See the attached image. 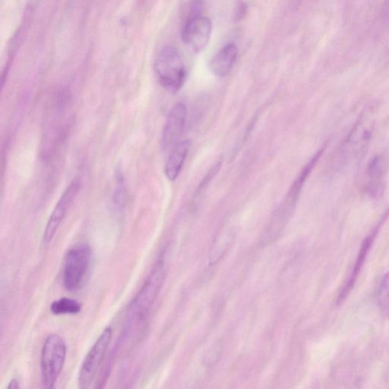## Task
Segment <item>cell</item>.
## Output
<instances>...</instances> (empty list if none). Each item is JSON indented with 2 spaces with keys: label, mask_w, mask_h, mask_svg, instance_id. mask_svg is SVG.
I'll return each mask as SVG.
<instances>
[{
  "label": "cell",
  "mask_w": 389,
  "mask_h": 389,
  "mask_svg": "<svg viewBox=\"0 0 389 389\" xmlns=\"http://www.w3.org/2000/svg\"><path fill=\"white\" fill-rule=\"evenodd\" d=\"M324 150L325 147H323V149L314 154V156L303 168L291 185V189L287 192L283 203L279 206L274 215H272L267 227L264 229L262 235V239L266 244H272L282 236L287 224H289L293 214L303 186H305L307 178L312 172L318 160L321 158Z\"/></svg>",
  "instance_id": "6da1fadb"
},
{
  "label": "cell",
  "mask_w": 389,
  "mask_h": 389,
  "mask_svg": "<svg viewBox=\"0 0 389 389\" xmlns=\"http://www.w3.org/2000/svg\"><path fill=\"white\" fill-rule=\"evenodd\" d=\"M168 266L165 253H163L150 274L139 290L134 300H132L129 309L130 320L143 322L149 316L151 309L162 289L167 275Z\"/></svg>",
  "instance_id": "7a4b0ae2"
},
{
  "label": "cell",
  "mask_w": 389,
  "mask_h": 389,
  "mask_svg": "<svg viewBox=\"0 0 389 389\" xmlns=\"http://www.w3.org/2000/svg\"><path fill=\"white\" fill-rule=\"evenodd\" d=\"M67 347L63 338L50 334L44 340L41 352L42 383L45 388H53L64 368Z\"/></svg>",
  "instance_id": "3957f363"
},
{
  "label": "cell",
  "mask_w": 389,
  "mask_h": 389,
  "mask_svg": "<svg viewBox=\"0 0 389 389\" xmlns=\"http://www.w3.org/2000/svg\"><path fill=\"white\" fill-rule=\"evenodd\" d=\"M154 71L162 87L169 92L180 91L186 81V71L180 52L174 46L163 48L154 62Z\"/></svg>",
  "instance_id": "277c9868"
},
{
  "label": "cell",
  "mask_w": 389,
  "mask_h": 389,
  "mask_svg": "<svg viewBox=\"0 0 389 389\" xmlns=\"http://www.w3.org/2000/svg\"><path fill=\"white\" fill-rule=\"evenodd\" d=\"M91 250L87 244H78L68 251L64 261L63 282L69 291L80 289L91 266Z\"/></svg>",
  "instance_id": "5b68a950"
},
{
  "label": "cell",
  "mask_w": 389,
  "mask_h": 389,
  "mask_svg": "<svg viewBox=\"0 0 389 389\" xmlns=\"http://www.w3.org/2000/svg\"><path fill=\"white\" fill-rule=\"evenodd\" d=\"M113 337L111 326H107L90 348L84 358L78 378V383L81 389L89 388L94 382L98 371L102 364L109 345Z\"/></svg>",
  "instance_id": "8992f818"
},
{
  "label": "cell",
  "mask_w": 389,
  "mask_h": 389,
  "mask_svg": "<svg viewBox=\"0 0 389 389\" xmlns=\"http://www.w3.org/2000/svg\"><path fill=\"white\" fill-rule=\"evenodd\" d=\"M374 127L375 122L369 116L358 120L341 147V157L349 160L361 156L371 141Z\"/></svg>",
  "instance_id": "52a82bcc"
},
{
  "label": "cell",
  "mask_w": 389,
  "mask_h": 389,
  "mask_svg": "<svg viewBox=\"0 0 389 389\" xmlns=\"http://www.w3.org/2000/svg\"><path fill=\"white\" fill-rule=\"evenodd\" d=\"M82 188V183L80 179L74 180L69 184L60 199L55 208L49 217L43 235V242L44 244H50L62 223L65 219L69 209L71 208L75 201L78 194L80 193Z\"/></svg>",
  "instance_id": "ba28073f"
},
{
  "label": "cell",
  "mask_w": 389,
  "mask_h": 389,
  "mask_svg": "<svg viewBox=\"0 0 389 389\" xmlns=\"http://www.w3.org/2000/svg\"><path fill=\"white\" fill-rule=\"evenodd\" d=\"M212 32L211 20L201 15H194L186 19L182 28L183 43L194 53L206 48Z\"/></svg>",
  "instance_id": "9c48e42d"
},
{
  "label": "cell",
  "mask_w": 389,
  "mask_h": 389,
  "mask_svg": "<svg viewBox=\"0 0 389 389\" xmlns=\"http://www.w3.org/2000/svg\"><path fill=\"white\" fill-rule=\"evenodd\" d=\"M188 107L183 102L177 103L170 111L161 136L162 149L170 152L179 143L186 127Z\"/></svg>",
  "instance_id": "30bf717a"
},
{
  "label": "cell",
  "mask_w": 389,
  "mask_h": 389,
  "mask_svg": "<svg viewBox=\"0 0 389 389\" xmlns=\"http://www.w3.org/2000/svg\"><path fill=\"white\" fill-rule=\"evenodd\" d=\"M388 168V161L382 154L375 155L368 162L365 170L363 186L370 197L378 199L383 196Z\"/></svg>",
  "instance_id": "8fae6325"
},
{
  "label": "cell",
  "mask_w": 389,
  "mask_h": 389,
  "mask_svg": "<svg viewBox=\"0 0 389 389\" xmlns=\"http://www.w3.org/2000/svg\"><path fill=\"white\" fill-rule=\"evenodd\" d=\"M388 215V211L383 215L382 219H381L376 228L373 229L370 232V235L364 239L360 248V252L359 253H358L357 258L356 260L352 271L351 272V274H350L348 278L346 280L345 284L343 285V287H342V289L338 296L336 301L338 305H341V303L345 300L349 293H351L352 290L354 289V287L356 282L358 275H359L361 273V271L364 266L365 261L368 258V255L370 253V248L373 243H374L375 239L377 236V233L381 226H382L383 224L386 221Z\"/></svg>",
  "instance_id": "7c38bea8"
},
{
  "label": "cell",
  "mask_w": 389,
  "mask_h": 389,
  "mask_svg": "<svg viewBox=\"0 0 389 389\" xmlns=\"http://www.w3.org/2000/svg\"><path fill=\"white\" fill-rule=\"evenodd\" d=\"M237 56V46L233 43L228 44L213 57L210 63V69L217 76H226L230 73Z\"/></svg>",
  "instance_id": "4fadbf2b"
},
{
  "label": "cell",
  "mask_w": 389,
  "mask_h": 389,
  "mask_svg": "<svg viewBox=\"0 0 389 389\" xmlns=\"http://www.w3.org/2000/svg\"><path fill=\"white\" fill-rule=\"evenodd\" d=\"M190 142L189 140H184L170 152L165 168V175L169 181H176L179 175L181 174L185 160L190 151Z\"/></svg>",
  "instance_id": "5bb4252c"
},
{
  "label": "cell",
  "mask_w": 389,
  "mask_h": 389,
  "mask_svg": "<svg viewBox=\"0 0 389 389\" xmlns=\"http://www.w3.org/2000/svg\"><path fill=\"white\" fill-rule=\"evenodd\" d=\"M82 309L80 302L69 298H62L53 301L51 305V313L56 316L75 315L80 314Z\"/></svg>",
  "instance_id": "9a60e30c"
},
{
  "label": "cell",
  "mask_w": 389,
  "mask_h": 389,
  "mask_svg": "<svg viewBox=\"0 0 389 389\" xmlns=\"http://www.w3.org/2000/svg\"><path fill=\"white\" fill-rule=\"evenodd\" d=\"M127 190L122 174L116 177V186L114 194V202L116 206L122 208L125 205L127 199Z\"/></svg>",
  "instance_id": "2e32d148"
},
{
  "label": "cell",
  "mask_w": 389,
  "mask_h": 389,
  "mask_svg": "<svg viewBox=\"0 0 389 389\" xmlns=\"http://www.w3.org/2000/svg\"><path fill=\"white\" fill-rule=\"evenodd\" d=\"M378 298L381 302H386L389 299V271L381 281L378 290Z\"/></svg>",
  "instance_id": "e0dca14e"
},
{
  "label": "cell",
  "mask_w": 389,
  "mask_h": 389,
  "mask_svg": "<svg viewBox=\"0 0 389 389\" xmlns=\"http://www.w3.org/2000/svg\"><path fill=\"white\" fill-rule=\"evenodd\" d=\"M248 6L247 4L244 1H239L235 8V19L237 21H239L242 19L246 12H247Z\"/></svg>",
  "instance_id": "ac0fdd59"
},
{
  "label": "cell",
  "mask_w": 389,
  "mask_h": 389,
  "mask_svg": "<svg viewBox=\"0 0 389 389\" xmlns=\"http://www.w3.org/2000/svg\"><path fill=\"white\" fill-rule=\"evenodd\" d=\"M20 387L19 380L17 379H13L10 381L9 386H7V388H19Z\"/></svg>",
  "instance_id": "d6986e66"
}]
</instances>
